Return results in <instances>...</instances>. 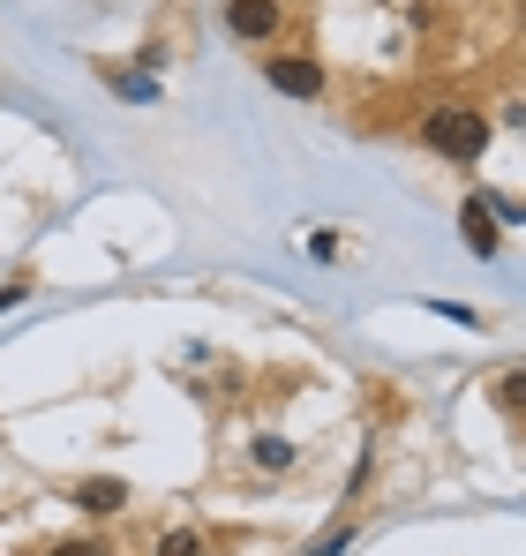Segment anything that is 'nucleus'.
<instances>
[{
    "label": "nucleus",
    "instance_id": "obj_1",
    "mask_svg": "<svg viewBox=\"0 0 526 556\" xmlns=\"http://www.w3.org/2000/svg\"><path fill=\"white\" fill-rule=\"evenodd\" d=\"M422 143L437 159H451V166H474L489 151V113H474V105H429L422 113Z\"/></svg>",
    "mask_w": 526,
    "mask_h": 556
},
{
    "label": "nucleus",
    "instance_id": "obj_2",
    "mask_svg": "<svg viewBox=\"0 0 526 556\" xmlns=\"http://www.w3.org/2000/svg\"><path fill=\"white\" fill-rule=\"evenodd\" d=\"M263 84L278 98H301V105H309V98H324V61H316V53H271V61H263Z\"/></svg>",
    "mask_w": 526,
    "mask_h": 556
},
{
    "label": "nucleus",
    "instance_id": "obj_3",
    "mask_svg": "<svg viewBox=\"0 0 526 556\" xmlns=\"http://www.w3.org/2000/svg\"><path fill=\"white\" fill-rule=\"evenodd\" d=\"M278 23H286V0H226V30L241 46H271Z\"/></svg>",
    "mask_w": 526,
    "mask_h": 556
},
{
    "label": "nucleus",
    "instance_id": "obj_4",
    "mask_svg": "<svg viewBox=\"0 0 526 556\" xmlns=\"http://www.w3.org/2000/svg\"><path fill=\"white\" fill-rule=\"evenodd\" d=\"M459 233H466V249H474L481 264H489V256L504 249V218H497V211H489L481 195H466V203H459Z\"/></svg>",
    "mask_w": 526,
    "mask_h": 556
},
{
    "label": "nucleus",
    "instance_id": "obj_5",
    "mask_svg": "<svg viewBox=\"0 0 526 556\" xmlns=\"http://www.w3.org/2000/svg\"><path fill=\"white\" fill-rule=\"evenodd\" d=\"M76 504H84V511H121V504H128V481H113V473L76 481Z\"/></svg>",
    "mask_w": 526,
    "mask_h": 556
},
{
    "label": "nucleus",
    "instance_id": "obj_6",
    "mask_svg": "<svg viewBox=\"0 0 526 556\" xmlns=\"http://www.w3.org/2000/svg\"><path fill=\"white\" fill-rule=\"evenodd\" d=\"M256 466L263 473H286V466H293V444H286V437H256Z\"/></svg>",
    "mask_w": 526,
    "mask_h": 556
},
{
    "label": "nucleus",
    "instance_id": "obj_7",
    "mask_svg": "<svg viewBox=\"0 0 526 556\" xmlns=\"http://www.w3.org/2000/svg\"><path fill=\"white\" fill-rule=\"evenodd\" d=\"M497 406H504V414H526V369L497 376Z\"/></svg>",
    "mask_w": 526,
    "mask_h": 556
},
{
    "label": "nucleus",
    "instance_id": "obj_8",
    "mask_svg": "<svg viewBox=\"0 0 526 556\" xmlns=\"http://www.w3.org/2000/svg\"><path fill=\"white\" fill-rule=\"evenodd\" d=\"M159 556H203V534L174 527V534H159Z\"/></svg>",
    "mask_w": 526,
    "mask_h": 556
},
{
    "label": "nucleus",
    "instance_id": "obj_9",
    "mask_svg": "<svg viewBox=\"0 0 526 556\" xmlns=\"http://www.w3.org/2000/svg\"><path fill=\"white\" fill-rule=\"evenodd\" d=\"M353 542V527H324V534H316V542H309V556H339Z\"/></svg>",
    "mask_w": 526,
    "mask_h": 556
},
{
    "label": "nucleus",
    "instance_id": "obj_10",
    "mask_svg": "<svg viewBox=\"0 0 526 556\" xmlns=\"http://www.w3.org/2000/svg\"><path fill=\"white\" fill-rule=\"evenodd\" d=\"M23 301H30V286H23V278H15V286H0V316H8V308H23Z\"/></svg>",
    "mask_w": 526,
    "mask_h": 556
},
{
    "label": "nucleus",
    "instance_id": "obj_11",
    "mask_svg": "<svg viewBox=\"0 0 526 556\" xmlns=\"http://www.w3.org/2000/svg\"><path fill=\"white\" fill-rule=\"evenodd\" d=\"M46 556H98V542H61V549H46Z\"/></svg>",
    "mask_w": 526,
    "mask_h": 556
}]
</instances>
